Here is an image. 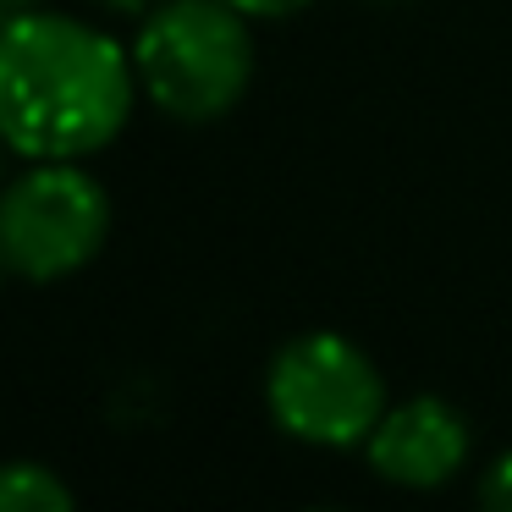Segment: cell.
Segmentation results:
<instances>
[{
    "label": "cell",
    "instance_id": "5",
    "mask_svg": "<svg viewBox=\"0 0 512 512\" xmlns=\"http://www.w3.org/2000/svg\"><path fill=\"white\" fill-rule=\"evenodd\" d=\"M369 468L391 485L408 490H435L463 468L468 457V424L452 402L441 397H413L402 408L380 413L369 430Z\"/></svg>",
    "mask_w": 512,
    "mask_h": 512
},
{
    "label": "cell",
    "instance_id": "3",
    "mask_svg": "<svg viewBox=\"0 0 512 512\" xmlns=\"http://www.w3.org/2000/svg\"><path fill=\"white\" fill-rule=\"evenodd\" d=\"M270 419L309 446H358L386 413L375 364L336 331L292 336L265 375Z\"/></svg>",
    "mask_w": 512,
    "mask_h": 512
},
{
    "label": "cell",
    "instance_id": "12",
    "mask_svg": "<svg viewBox=\"0 0 512 512\" xmlns=\"http://www.w3.org/2000/svg\"><path fill=\"white\" fill-rule=\"evenodd\" d=\"M0 149H6V138H0Z\"/></svg>",
    "mask_w": 512,
    "mask_h": 512
},
{
    "label": "cell",
    "instance_id": "11",
    "mask_svg": "<svg viewBox=\"0 0 512 512\" xmlns=\"http://www.w3.org/2000/svg\"><path fill=\"white\" fill-rule=\"evenodd\" d=\"M6 270H12V265H6V254H0V281H6Z\"/></svg>",
    "mask_w": 512,
    "mask_h": 512
},
{
    "label": "cell",
    "instance_id": "8",
    "mask_svg": "<svg viewBox=\"0 0 512 512\" xmlns=\"http://www.w3.org/2000/svg\"><path fill=\"white\" fill-rule=\"evenodd\" d=\"M243 17H292V12H303L309 0H232Z\"/></svg>",
    "mask_w": 512,
    "mask_h": 512
},
{
    "label": "cell",
    "instance_id": "9",
    "mask_svg": "<svg viewBox=\"0 0 512 512\" xmlns=\"http://www.w3.org/2000/svg\"><path fill=\"white\" fill-rule=\"evenodd\" d=\"M94 6H100V12H116V17H144L155 0H94Z\"/></svg>",
    "mask_w": 512,
    "mask_h": 512
},
{
    "label": "cell",
    "instance_id": "7",
    "mask_svg": "<svg viewBox=\"0 0 512 512\" xmlns=\"http://www.w3.org/2000/svg\"><path fill=\"white\" fill-rule=\"evenodd\" d=\"M479 501H485L490 512H512V452H501L496 463L485 468V479H479Z\"/></svg>",
    "mask_w": 512,
    "mask_h": 512
},
{
    "label": "cell",
    "instance_id": "4",
    "mask_svg": "<svg viewBox=\"0 0 512 512\" xmlns=\"http://www.w3.org/2000/svg\"><path fill=\"white\" fill-rule=\"evenodd\" d=\"M111 199L72 160H39L0 188V254L23 281H61L105 248Z\"/></svg>",
    "mask_w": 512,
    "mask_h": 512
},
{
    "label": "cell",
    "instance_id": "2",
    "mask_svg": "<svg viewBox=\"0 0 512 512\" xmlns=\"http://www.w3.org/2000/svg\"><path fill=\"white\" fill-rule=\"evenodd\" d=\"M144 94L177 122H215L254 78V39L232 0H160L133 39Z\"/></svg>",
    "mask_w": 512,
    "mask_h": 512
},
{
    "label": "cell",
    "instance_id": "6",
    "mask_svg": "<svg viewBox=\"0 0 512 512\" xmlns=\"http://www.w3.org/2000/svg\"><path fill=\"white\" fill-rule=\"evenodd\" d=\"M72 490L45 463H0V512H67Z\"/></svg>",
    "mask_w": 512,
    "mask_h": 512
},
{
    "label": "cell",
    "instance_id": "10",
    "mask_svg": "<svg viewBox=\"0 0 512 512\" xmlns=\"http://www.w3.org/2000/svg\"><path fill=\"white\" fill-rule=\"evenodd\" d=\"M6 6H12V12H23V6H34V0H6Z\"/></svg>",
    "mask_w": 512,
    "mask_h": 512
},
{
    "label": "cell",
    "instance_id": "1",
    "mask_svg": "<svg viewBox=\"0 0 512 512\" xmlns=\"http://www.w3.org/2000/svg\"><path fill=\"white\" fill-rule=\"evenodd\" d=\"M138 72L116 39L61 12L0 28V138L28 160H83L133 116Z\"/></svg>",
    "mask_w": 512,
    "mask_h": 512
}]
</instances>
